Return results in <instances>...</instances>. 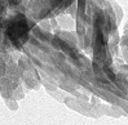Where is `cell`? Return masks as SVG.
<instances>
[{"label": "cell", "mask_w": 128, "mask_h": 125, "mask_svg": "<svg viewBox=\"0 0 128 125\" xmlns=\"http://www.w3.org/2000/svg\"><path fill=\"white\" fill-rule=\"evenodd\" d=\"M28 35V27L26 23V19L24 17L18 16L16 19H13V22L8 27V38L14 45H22Z\"/></svg>", "instance_id": "cell-1"}]
</instances>
